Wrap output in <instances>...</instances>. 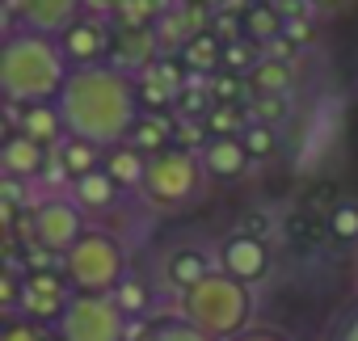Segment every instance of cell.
Segmentation results:
<instances>
[{"instance_id":"cell-1","label":"cell","mask_w":358,"mask_h":341,"mask_svg":"<svg viewBox=\"0 0 358 341\" xmlns=\"http://www.w3.org/2000/svg\"><path fill=\"white\" fill-rule=\"evenodd\" d=\"M59 114L72 139H85L101 152L131 143V131L143 114L135 76L118 72L114 64H93V68H72L64 93H59Z\"/></svg>"},{"instance_id":"cell-2","label":"cell","mask_w":358,"mask_h":341,"mask_svg":"<svg viewBox=\"0 0 358 341\" xmlns=\"http://www.w3.org/2000/svg\"><path fill=\"white\" fill-rule=\"evenodd\" d=\"M72 76V64L59 47V38L34 34V30H13L0 51V89L9 106H51L59 101L64 85Z\"/></svg>"},{"instance_id":"cell-3","label":"cell","mask_w":358,"mask_h":341,"mask_svg":"<svg viewBox=\"0 0 358 341\" xmlns=\"http://www.w3.org/2000/svg\"><path fill=\"white\" fill-rule=\"evenodd\" d=\"M177 316L186 324H194L199 333L215 337V341H232L241 333H249V316H253V295L245 282H236L224 270H211L199 286L182 291L177 299Z\"/></svg>"},{"instance_id":"cell-4","label":"cell","mask_w":358,"mask_h":341,"mask_svg":"<svg viewBox=\"0 0 358 341\" xmlns=\"http://www.w3.org/2000/svg\"><path fill=\"white\" fill-rule=\"evenodd\" d=\"M64 278L76 295H114L127 278V253L114 232L89 228L64 257Z\"/></svg>"},{"instance_id":"cell-5","label":"cell","mask_w":358,"mask_h":341,"mask_svg":"<svg viewBox=\"0 0 358 341\" xmlns=\"http://www.w3.org/2000/svg\"><path fill=\"white\" fill-rule=\"evenodd\" d=\"M55 333H59V341H122L127 312L118 307L114 295H72Z\"/></svg>"},{"instance_id":"cell-6","label":"cell","mask_w":358,"mask_h":341,"mask_svg":"<svg viewBox=\"0 0 358 341\" xmlns=\"http://www.w3.org/2000/svg\"><path fill=\"white\" fill-rule=\"evenodd\" d=\"M199 177H203V160L190 147H169V152L148 160L143 194L152 203H160V207H177L199 190Z\"/></svg>"},{"instance_id":"cell-7","label":"cell","mask_w":358,"mask_h":341,"mask_svg":"<svg viewBox=\"0 0 358 341\" xmlns=\"http://www.w3.org/2000/svg\"><path fill=\"white\" fill-rule=\"evenodd\" d=\"M85 211L76 207V198H43L38 207H30V240L43 253L68 257V249L85 236Z\"/></svg>"},{"instance_id":"cell-8","label":"cell","mask_w":358,"mask_h":341,"mask_svg":"<svg viewBox=\"0 0 358 341\" xmlns=\"http://www.w3.org/2000/svg\"><path fill=\"white\" fill-rule=\"evenodd\" d=\"M72 282L64 278V270H30L22 278V316L34 320V324H59L68 303H72Z\"/></svg>"},{"instance_id":"cell-9","label":"cell","mask_w":358,"mask_h":341,"mask_svg":"<svg viewBox=\"0 0 358 341\" xmlns=\"http://www.w3.org/2000/svg\"><path fill=\"white\" fill-rule=\"evenodd\" d=\"M64 55L72 68H93V64H110V47H114V30L106 26V17H80L64 38H59Z\"/></svg>"},{"instance_id":"cell-10","label":"cell","mask_w":358,"mask_h":341,"mask_svg":"<svg viewBox=\"0 0 358 341\" xmlns=\"http://www.w3.org/2000/svg\"><path fill=\"white\" fill-rule=\"evenodd\" d=\"M80 17H85L80 0H22V13H17L22 30L47 34V38H64Z\"/></svg>"},{"instance_id":"cell-11","label":"cell","mask_w":358,"mask_h":341,"mask_svg":"<svg viewBox=\"0 0 358 341\" xmlns=\"http://www.w3.org/2000/svg\"><path fill=\"white\" fill-rule=\"evenodd\" d=\"M220 261H224V274H232L236 282H257L266 270H270V249L262 236H249V232H236L224 240L220 249Z\"/></svg>"},{"instance_id":"cell-12","label":"cell","mask_w":358,"mask_h":341,"mask_svg":"<svg viewBox=\"0 0 358 341\" xmlns=\"http://www.w3.org/2000/svg\"><path fill=\"white\" fill-rule=\"evenodd\" d=\"M160 59V43L156 30H131V26H114V47H110V64L127 76L148 72Z\"/></svg>"},{"instance_id":"cell-13","label":"cell","mask_w":358,"mask_h":341,"mask_svg":"<svg viewBox=\"0 0 358 341\" xmlns=\"http://www.w3.org/2000/svg\"><path fill=\"white\" fill-rule=\"evenodd\" d=\"M0 164H5V173H9L13 182H30V177H38V168H43V143H34L30 135L13 131V135L5 139Z\"/></svg>"},{"instance_id":"cell-14","label":"cell","mask_w":358,"mask_h":341,"mask_svg":"<svg viewBox=\"0 0 358 341\" xmlns=\"http://www.w3.org/2000/svg\"><path fill=\"white\" fill-rule=\"evenodd\" d=\"M101 168H106V173H110L122 190H143V182H148V156H143L139 147H131V143L110 147Z\"/></svg>"},{"instance_id":"cell-15","label":"cell","mask_w":358,"mask_h":341,"mask_svg":"<svg viewBox=\"0 0 358 341\" xmlns=\"http://www.w3.org/2000/svg\"><path fill=\"white\" fill-rule=\"evenodd\" d=\"M245 164H249V152H245L241 135H236V139H207V147H203V168H207L211 177H241Z\"/></svg>"},{"instance_id":"cell-16","label":"cell","mask_w":358,"mask_h":341,"mask_svg":"<svg viewBox=\"0 0 358 341\" xmlns=\"http://www.w3.org/2000/svg\"><path fill=\"white\" fill-rule=\"evenodd\" d=\"M22 135H30L34 143H64L68 139V126H64V114H59V106L51 101V106H26L22 110Z\"/></svg>"},{"instance_id":"cell-17","label":"cell","mask_w":358,"mask_h":341,"mask_svg":"<svg viewBox=\"0 0 358 341\" xmlns=\"http://www.w3.org/2000/svg\"><path fill=\"white\" fill-rule=\"evenodd\" d=\"M169 143H177V126L169 114H139L135 131H131V147H139L148 160L169 152Z\"/></svg>"},{"instance_id":"cell-18","label":"cell","mask_w":358,"mask_h":341,"mask_svg":"<svg viewBox=\"0 0 358 341\" xmlns=\"http://www.w3.org/2000/svg\"><path fill=\"white\" fill-rule=\"evenodd\" d=\"M118 194H122V186L106 173V168H97V173L76 177V182H72V198H76V207H80V211H101V207H114V203H118Z\"/></svg>"},{"instance_id":"cell-19","label":"cell","mask_w":358,"mask_h":341,"mask_svg":"<svg viewBox=\"0 0 358 341\" xmlns=\"http://www.w3.org/2000/svg\"><path fill=\"white\" fill-rule=\"evenodd\" d=\"M59 164H64V173L76 182V177H89V173H97V168L106 164V152L101 147H93V143H85V139H64L59 143Z\"/></svg>"},{"instance_id":"cell-20","label":"cell","mask_w":358,"mask_h":341,"mask_svg":"<svg viewBox=\"0 0 358 341\" xmlns=\"http://www.w3.org/2000/svg\"><path fill=\"white\" fill-rule=\"evenodd\" d=\"M177 59H182L194 76H215V72L224 68V38H215V34L207 30V34H199L182 55H177Z\"/></svg>"},{"instance_id":"cell-21","label":"cell","mask_w":358,"mask_h":341,"mask_svg":"<svg viewBox=\"0 0 358 341\" xmlns=\"http://www.w3.org/2000/svg\"><path fill=\"white\" fill-rule=\"evenodd\" d=\"M282 34H287V13H282L278 5H253V9L245 13V38H249V43L266 47V43H274V38H282Z\"/></svg>"},{"instance_id":"cell-22","label":"cell","mask_w":358,"mask_h":341,"mask_svg":"<svg viewBox=\"0 0 358 341\" xmlns=\"http://www.w3.org/2000/svg\"><path fill=\"white\" fill-rule=\"evenodd\" d=\"M249 80V89H253V97H287V89H291V64H278V59H257V68L245 76Z\"/></svg>"},{"instance_id":"cell-23","label":"cell","mask_w":358,"mask_h":341,"mask_svg":"<svg viewBox=\"0 0 358 341\" xmlns=\"http://www.w3.org/2000/svg\"><path fill=\"white\" fill-rule=\"evenodd\" d=\"M177 5V0H127V5L118 9V26H131V30H156L160 17Z\"/></svg>"},{"instance_id":"cell-24","label":"cell","mask_w":358,"mask_h":341,"mask_svg":"<svg viewBox=\"0 0 358 341\" xmlns=\"http://www.w3.org/2000/svg\"><path fill=\"white\" fill-rule=\"evenodd\" d=\"M207 274H211V266H207V257H203L199 249H177V253L169 257V278L182 286V291L199 286Z\"/></svg>"},{"instance_id":"cell-25","label":"cell","mask_w":358,"mask_h":341,"mask_svg":"<svg viewBox=\"0 0 358 341\" xmlns=\"http://www.w3.org/2000/svg\"><path fill=\"white\" fill-rule=\"evenodd\" d=\"M135 341H215L207 333H199L194 324H186L182 316H173V320H152Z\"/></svg>"},{"instance_id":"cell-26","label":"cell","mask_w":358,"mask_h":341,"mask_svg":"<svg viewBox=\"0 0 358 341\" xmlns=\"http://www.w3.org/2000/svg\"><path fill=\"white\" fill-rule=\"evenodd\" d=\"M207 131H211V139H236V135H245L249 126L241 122V110L236 106H224V101H215L211 110H207Z\"/></svg>"},{"instance_id":"cell-27","label":"cell","mask_w":358,"mask_h":341,"mask_svg":"<svg viewBox=\"0 0 358 341\" xmlns=\"http://www.w3.org/2000/svg\"><path fill=\"white\" fill-rule=\"evenodd\" d=\"M257 59H262V47H257V43H249V38L224 43V68H228L232 76H249V72L257 68Z\"/></svg>"},{"instance_id":"cell-28","label":"cell","mask_w":358,"mask_h":341,"mask_svg":"<svg viewBox=\"0 0 358 341\" xmlns=\"http://www.w3.org/2000/svg\"><path fill=\"white\" fill-rule=\"evenodd\" d=\"M0 341H59V333H51L47 324H34V320H26V316H9Z\"/></svg>"},{"instance_id":"cell-29","label":"cell","mask_w":358,"mask_h":341,"mask_svg":"<svg viewBox=\"0 0 358 341\" xmlns=\"http://www.w3.org/2000/svg\"><path fill=\"white\" fill-rule=\"evenodd\" d=\"M241 143H245V152H249V160H262V156H270V152H274V126H262V122H249V131L241 135Z\"/></svg>"},{"instance_id":"cell-30","label":"cell","mask_w":358,"mask_h":341,"mask_svg":"<svg viewBox=\"0 0 358 341\" xmlns=\"http://www.w3.org/2000/svg\"><path fill=\"white\" fill-rule=\"evenodd\" d=\"M287 97H253V122H262V126H278V122H287Z\"/></svg>"},{"instance_id":"cell-31","label":"cell","mask_w":358,"mask_h":341,"mask_svg":"<svg viewBox=\"0 0 358 341\" xmlns=\"http://www.w3.org/2000/svg\"><path fill=\"white\" fill-rule=\"evenodd\" d=\"M114 299H118V307L131 316V312H143V303H148V291H143V282H139V278H122V286L114 291Z\"/></svg>"},{"instance_id":"cell-32","label":"cell","mask_w":358,"mask_h":341,"mask_svg":"<svg viewBox=\"0 0 358 341\" xmlns=\"http://www.w3.org/2000/svg\"><path fill=\"white\" fill-rule=\"evenodd\" d=\"M329 228L337 240H358V207H333Z\"/></svg>"},{"instance_id":"cell-33","label":"cell","mask_w":358,"mask_h":341,"mask_svg":"<svg viewBox=\"0 0 358 341\" xmlns=\"http://www.w3.org/2000/svg\"><path fill=\"white\" fill-rule=\"evenodd\" d=\"M211 93H215V97H220L224 106H236L232 97L241 93V76H232V72H224V76H215V80H211Z\"/></svg>"},{"instance_id":"cell-34","label":"cell","mask_w":358,"mask_h":341,"mask_svg":"<svg viewBox=\"0 0 358 341\" xmlns=\"http://www.w3.org/2000/svg\"><path fill=\"white\" fill-rule=\"evenodd\" d=\"M295 51H299V47H295V43H291L287 34L262 47V55H266V59H278V64H291V59H295Z\"/></svg>"},{"instance_id":"cell-35","label":"cell","mask_w":358,"mask_h":341,"mask_svg":"<svg viewBox=\"0 0 358 341\" xmlns=\"http://www.w3.org/2000/svg\"><path fill=\"white\" fill-rule=\"evenodd\" d=\"M329 341H358V303L341 316V324L333 328V337H329Z\"/></svg>"},{"instance_id":"cell-36","label":"cell","mask_w":358,"mask_h":341,"mask_svg":"<svg viewBox=\"0 0 358 341\" xmlns=\"http://www.w3.org/2000/svg\"><path fill=\"white\" fill-rule=\"evenodd\" d=\"M89 17H118V9L127 5V0H80Z\"/></svg>"},{"instance_id":"cell-37","label":"cell","mask_w":358,"mask_h":341,"mask_svg":"<svg viewBox=\"0 0 358 341\" xmlns=\"http://www.w3.org/2000/svg\"><path fill=\"white\" fill-rule=\"evenodd\" d=\"M177 5H186V9H203V13H228L232 9V0H177Z\"/></svg>"},{"instance_id":"cell-38","label":"cell","mask_w":358,"mask_h":341,"mask_svg":"<svg viewBox=\"0 0 358 341\" xmlns=\"http://www.w3.org/2000/svg\"><path fill=\"white\" fill-rule=\"evenodd\" d=\"M287 38H291L295 47H303V43L312 38V26H308L303 17H291V22H287Z\"/></svg>"},{"instance_id":"cell-39","label":"cell","mask_w":358,"mask_h":341,"mask_svg":"<svg viewBox=\"0 0 358 341\" xmlns=\"http://www.w3.org/2000/svg\"><path fill=\"white\" fill-rule=\"evenodd\" d=\"M232 341H291V337H282V333H274V328H249V333H241V337H232Z\"/></svg>"},{"instance_id":"cell-40","label":"cell","mask_w":358,"mask_h":341,"mask_svg":"<svg viewBox=\"0 0 358 341\" xmlns=\"http://www.w3.org/2000/svg\"><path fill=\"white\" fill-rule=\"evenodd\" d=\"M312 5H320V9H329V5H341V0H312Z\"/></svg>"},{"instance_id":"cell-41","label":"cell","mask_w":358,"mask_h":341,"mask_svg":"<svg viewBox=\"0 0 358 341\" xmlns=\"http://www.w3.org/2000/svg\"><path fill=\"white\" fill-rule=\"evenodd\" d=\"M249 5H274V0H249Z\"/></svg>"},{"instance_id":"cell-42","label":"cell","mask_w":358,"mask_h":341,"mask_svg":"<svg viewBox=\"0 0 358 341\" xmlns=\"http://www.w3.org/2000/svg\"><path fill=\"white\" fill-rule=\"evenodd\" d=\"M303 5H312V0H303Z\"/></svg>"}]
</instances>
